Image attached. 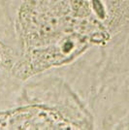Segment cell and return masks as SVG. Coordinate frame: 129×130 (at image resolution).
I'll use <instances>...</instances> for the list:
<instances>
[{
  "label": "cell",
  "instance_id": "7a4b0ae2",
  "mask_svg": "<svg viewBox=\"0 0 129 130\" xmlns=\"http://www.w3.org/2000/svg\"><path fill=\"white\" fill-rule=\"evenodd\" d=\"M108 38H109V36L105 35V34H102V33H96V34H94V36L91 38V40H92V42H94V43H100V42L106 41Z\"/></svg>",
  "mask_w": 129,
  "mask_h": 130
},
{
  "label": "cell",
  "instance_id": "6da1fadb",
  "mask_svg": "<svg viewBox=\"0 0 129 130\" xmlns=\"http://www.w3.org/2000/svg\"><path fill=\"white\" fill-rule=\"evenodd\" d=\"M91 7L94 14L99 20H105L107 17V12L105 9V6L101 2V0H91Z\"/></svg>",
  "mask_w": 129,
  "mask_h": 130
}]
</instances>
